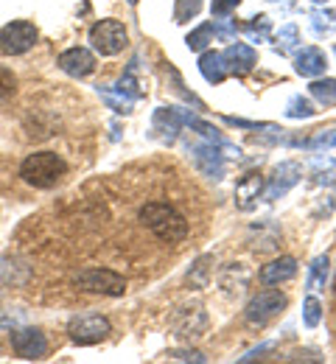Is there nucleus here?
Here are the masks:
<instances>
[{"label": "nucleus", "instance_id": "7", "mask_svg": "<svg viewBox=\"0 0 336 364\" xmlns=\"http://www.w3.org/2000/svg\"><path fill=\"white\" fill-rule=\"evenodd\" d=\"M109 331H112L109 319L101 314H85V317L70 319V325H67V333L76 345H96Z\"/></svg>", "mask_w": 336, "mask_h": 364}, {"label": "nucleus", "instance_id": "12", "mask_svg": "<svg viewBox=\"0 0 336 364\" xmlns=\"http://www.w3.org/2000/svg\"><path fill=\"white\" fill-rule=\"evenodd\" d=\"M300 177H303V168L297 163H281L275 168V174L269 177V185L264 188V199H269V202L281 199L283 193H288V188H294L300 182Z\"/></svg>", "mask_w": 336, "mask_h": 364}, {"label": "nucleus", "instance_id": "26", "mask_svg": "<svg viewBox=\"0 0 336 364\" xmlns=\"http://www.w3.org/2000/svg\"><path fill=\"white\" fill-rule=\"evenodd\" d=\"M320 319H323V303H320L314 294H308L305 303H303V322H305L308 328H317Z\"/></svg>", "mask_w": 336, "mask_h": 364}, {"label": "nucleus", "instance_id": "11", "mask_svg": "<svg viewBox=\"0 0 336 364\" xmlns=\"http://www.w3.org/2000/svg\"><path fill=\"white\" fill-rule=\"evenodd\" d=\"M56 65L67 73V76H76V79H85L96 70V53L87 50V48H67L65 53H59Z\"/></svg>", "mask_w": 336, "mask_h": 364}, {"label": "nucleus", "instance_id": "38", "mask_svg": "<svg viewBox=\"0 0 336 364\" xmlns=\"http://www.w3.org/2000/svg\"><path fill=\"white\" fill-rule=\"evenodd\" d=\"M334 294H336V280H334Z\"/></svg>", "mask_w": 336, "mask_h": 364}, {"label": "nucleus", "instance_id": "36", "mask_svg": "<svg viewBox=\"0 0 336 364\" xmlns=\"http://www.w3.org/2000/svg\"><path fill=\"white\" fill-rule=\"evenodd\" d=\"M230 127H241V129H266L269 124H255V121H244V118H224Z\"/></svg>", "mask_w": 336, "mask_h": 364}, {"label": "nucleus", "instance_id": "31", "mask_svg": "<svg viewBox=\"0 0 336 364\" xmlns=\"http://www.w3.org/2000/svg\"><path fill=\"white\" fill-rule=\"evenodd\" d=\"M311 20H314V31L320 37L323 34H331V28H334V11H314Z\"/></svg>", "mask_w": 336, "mask_h": 364}, {"label": "nucleus", "instance_id": "4", "mask_svg": "<svg viewBox=\"0 0 336 364\" xmlns=\"http://www.w3.org/2000/svg\"><path fill=\"white\" fill-rule=\"evenodd\" d=\"M126 28L118 20H98L90 28V46L96 48L101 56H115L126 48Z\"/></svg>", "mask_w": 336, "mask_h": 364}, {"label": "nucleus", "instance_id": "29", "mask_svg": "<svg viewBox=\"0 0 336 364\" xmlns=\"http://www.w3.org/2000/svg\"><path fill=\"white\" fill-rule=\"evenodd\" d=\"M236 23H230L227 17H219V20H213V37H219L222 43H233L236 40Z\"/></svg>", "mask_w": 336, "mask_h": 364}, {"label": "nucleus", "instance_id": "16", "mask_svg": "<svg viewBox=\"0 0 336 364\" xmlns=\"http://www.w3.org/2000/svg\"><path fill=\"white\" fill-rule=\"evenodd\" d=\"M264 188H266V182L261 174L241 177V182L236 185V205L241 210H252L258 205V196H264Z\"/></svg>", "mask_w": 336, "mask_h": 364}, {"label": "nucleus", "instance_id": "18", "mask_svg": "<svg viewBox=\"0 0 336 364\" xmlns=\"http://www.w3.org/2000/svg\"><path fill=\"white\" fill-rule=\"evenodd\" d=\"M297 274V261L294 258H275L272 264H266L264 269H261V283H266V286H275V283H286Z\"/></svg>", "mask_w": 336, "mask_h": 364}, {"label": "nucleus", "instance_id": "1", "mask_svg": "<svg viewBox=\"0 0 336 364\" xmlns=\"http://www.w3.org/2000/svg\"><path fill=\"white\" fill-rule=\"evenodd\" d=\"M138 219H141V225L146 230H151L166 244H180L188 235L185 216L177 208H171L168 202H146L141 208V213H138Z\"/></svg>", "mask_w": 336, "mask_h": 364}, {"label": "nucleus", "instance_id": "27", "mask_svg": "<svg viewBox=\"0 0 336 364\" xmlns=\"http://www.w3.org/2000/svg\"><path fill=\"white\" fill-rule=\"evenodd\" d=\"M202 11V0H177L174 6V23H188Z\"/></svg>", "mask_w": 336, "mask_h": 364}, {"label": "nucleus", "instance_id": "10", "mask_svg": "<svg viewBox=\"0 0 336 364\" xmlns=\"http://www.w3.org/2000/svg\"><path fill=\"white\" fill-rule=\"evenodd\" d=\"M174 328V336L180 339H199L205 331H207V314L202 311V306H193V309H180L177 317L171 322Z\"/></svg>", "mask_w": 336, "mask_h": 364}, {"label": "nucleus", "instance_id": "6", "mask_svg": "<svg viewBox=\"0 0 336 364\" xmlns=\"http://www.w3.org/2000/svg\"><path fill=\"white\" fill-rule=\"evenodd\" d=\"M286 309V294L278 291V289H266V291H258L249 303H246V322L252 325H266L272 317H278L281 311Z\"/></svg>", "mask_w": 336, "mask_h": 364}, {"label": "nucleus", "instance_id": "2", "mask_svg": "<svg viewBox=\"0 0 336 364\" xmlns=\"http://www.w3.org/2000/svg\"><path fill=\"white\" fill-rule=\"evenodd\" d=\"M65 174H67V163L56 151H34L20 166V177L34 188H43V191L53 188Z\"/></svg>", "mask_w": 336, "mask_h": 364}, {"label": "nucleus", "instance_id": "39", "mask_svg": "<svg viewBox=\"0 0 336 364\" xmlns=\"http://www.w3.org/2000/svg\"><path fill=\"white\" fill-rule=\"evenodd\" d=\"M334 50H336V46H334Z\"/></svg>", "mask_w": 336, "mask_h": 364}, {"label": "nucleus", "instance_id": "32", "mask_svg": "<svg viewBox=\"0 0 336 364\" xmlns=\"http://www.w3.org/2000/svg\"><path fill=\"white\" fill-rule=\"evenodd\" d=\"M336 146V129H323V132H317V135L311 137V143H308V149H334Z\"/></svg>", "mask_w": 336, "mask_h": 364}, {"label": "nucleus", "instance_id": "14", "mask_svg": "<svg viewBox=\"0 0 336 364\" xmlns=\"http://www.w3.org/2000/svg\"><path fill=\"white\" fill-rule=\"evenodd\" d=\"M325 68H328V56L314 46L303 48V50L294 56V70H297L300 76H305V79H317V76H323Z\"/></svg>", "mask_w": 336, "mask_h": 364}, {"label": "nucleus", "instance_id": "23", "mask_svg": "<svg viewBox=\"0 0 336 364\" xmlns=\"http://www.w3.org/2000/svg\"><path fill=\"white\" fill-rule=\"evenodd\" d=\"M314 115H317L314 104H311L308 98H303V95H294V98L286 104V118L300 121V118H314Z\"/></svg>", "mask_w": 336, "mask_h": 364}, {"label": "nucleus", "instance_id": "22", "mask_svg": "<svg viewBox=\"0 0 336 364\" xmlns=\"http://www.w3.org/2000/svg\"><path fill=\"white\" fill-rule=\"evenodd\" d=\"M135 70H138V56L132 59V68H129V70L121 76V82H118V87H115V90H121L126 98H132V101L143 95V90H141V82L135 79Z\"/></svg>", "mask_w": 336, "mask_h": 364}, {"label": "nucleus", "instance_id": "34", "mask_svg": "<svg viewBox=\"0 0 336 364\" xmlns=\"http://www.w3.org/2000/svg\"><path fill=\"white\" fill-rule=\"evenodd\" d=\"M239 6H241V0H213L210 11H213V17H230Z\"/></svg>", "mask_w": 336, "mask_h": 364}, {"label": "nucleus", "instance_id": "30", "mask_svg": "<svg viewBox=\"0 0 336 364\" xmlns=\"http://www.w3.org/2000/svg\"><path fill=\"white\" fill-rule=\"evenodd\" d=\"M17 90V76L9 68H0V104H6Z\"/></svg>", "mask_w": 336, "mask_h": 364}, {"label": "nucleus", "instance_id": "3", "mask_svg": "<svg viewBox=\"0 0 336 364\" xmlns=\"http://www.w3.org/2000/svg\"><path fill=\"white\" fill-rule=\"evenodd\" d=\"M73 286L79 291H87V294H104V297H121L126 291V280L112 269H82V272L73 274Z\"/></svg>", "mask_w": 336, "mask_h": 364}, {"label": "nucleus", "instance_id": "19", "mask_svg": "<svg viewBox=\"0 0 336 364\" xmlns=\"http://www.w3.org/2000/svg\"><path fill=\"white\" fill-rule=\"evenodd\" d=\"M308 90H311V95H314L323 107H334L336 104V79H328V76H325V79H314Z\"/></svg>", "mask_w": 336, "mask_h": 364}, {"label": "nucleus", "instance_id": "35", "mask_svg": "<svg viewBox=\"0 0 336 364\" xmlns=\"http://www.w3.org/2000/svg\"><path fill=\"white\" fill-rule=\"evenodd\" d=\"M269 350H275V342H264V345H258V348H252L246 356H241V362H255L261 353H269Z\"/></svg>", "mask_w": 336, "mask_h": 364}, {"label": "nucleus", "instance_id": "21", "mask_svg": "<svg viewBox=\"0 0 336 364\" xmlns=\"http://www.w3.org/2000/svg\"><path fill=\"white\" fill-rule=\"evenodd\" d=\"M328 267H331L328 255H317V258L311 261V267H308V280H305V286H308V289L325 286V280H328Z\"/></svg>", "mask_w": 336, "mask_h": 364}, {"label": "nucleus", "instance_id": "9", "mask_svg": "<svg viewBox=\"0 0 336 364\" xmlns=\"http://www.w3.org/2000/svg\"><path fill=\"white\" fill-rule=\"evenodd\" d=\"M188 151H191L193 157V166L205 177H210V180H222L224 177V157H222L219 146H213V143H193V146H188Z\"/></svg>", "mask_w": 336, "mask_h": 364}, {"label": "nucleus", "instance_id": "25", "mask_svg": "<svg viewBox=\"0 0 336 364\" xmlns=\"http://www.w3.org/2000/svg\"><path fill=\"white\" fill-rule=\"evenodd\" d=\"M188 48L191 50H205L207 48V43H213V23H205V26H199L196 31H191L188 34Z\"/></svg>", "mask_w": 336, "mask_h": 364}, {"label": "nucleus", "instance_id": "28", "mask_svg": "<svg viewBox=\"0 0 336 364\" xmlns=\"http://www.w3.org/2000/svg\"><path fill=\"white\" fill-rule=\"evenodd\" d=\"M297 26L294 23H288L281 28V34H278V53H291L294 48H297Z\"/></svg>", "mask_w": 336, "mask_h": 364}, {"label": "nucleus", "instance_id": "8", "mask_svg": "<svg viewBox=\"0 0 336 364\" xmlns=\"http://www.w3.org/2000/svg\"><path fill=\"white\" fill-rule=\"evenodd\" d=\"M11 348L23 359H43L48 353V339L40 328H20L11 331Z\"/></svg>", "mask_w": 336, "mask_h": 364}, {"label": "nucleus", "instance_id": "17", "mask_svg": "<svg viewBox=\"0 0 336 364\" xmlns=\"http://www.w3.org/2000/svg\"><path fill=\"white\" fill-rule=\"evenodd\" d=\"M199 70H202L205 82H210V85H222L230 76L227 62H224V53H219V50H205L199 56Z\"/></svg>", "mask_w": 336, "mask_h": 364}, {"label": "nucleus", "instance_id": "33", "mask_svg": "<svg viewBox=\"0 0 336 364\" xmlns=\"http://www.w3.org/2000/svg\"><path fill=\"white\" fill-rule=\"evenodd\" d=\"M166 356H168L171 362H196V364L207 362V356H202L199 350H168Z\"/></svg>", "mask_w": 336, "mask_h": 364}, {"label": "nucleus", "instance_id": "5", "mask_svg": "<svg viewBox=\"0 0 336 364\" xmlns=\"http://www.w3.org/2000/svg\"><path fill=\"white\" fill-rule=\"evenodd\" d=\"M34 43H37V28L28 20H11L0 31V50L6 56H20V53L31 50Z\"/></svg>", "mask_w": 336, "mask_h": 364}, {"label": "nucleus", "instance_id": "37", "mask_svg": "<svg viewBox=\"0 0 336 364\" xmlns=\"http://www.w3.org/2000/svg\"><path fill=\"white\" fill-rule=\"evenodd\" d=\"M9 325H14V319H9V317H0V328H9Z\"/></svg>", "mask_w": 336, "mask_h": 364}, {"label": "nucleus", "instance_id": "20", "mask_svg": "<svg viewBox=\"0 0 336 364\" xmlns=\"http://www.w3.org/2000/svg\"><path fill=\"white\" fill-rule=\"evenodd\" d=\"M244 34H246L252 43H264V40H269V34H272V20H269L266 14H258V17H252V20L244 26Z\"/></svg>", "mask_w": 336, "mask_h": 364}, {"label": "nucleus", "instance_id": "15", "mask_svg": "<svg viewBox=\"0 0 336 364\" xmlns=\"http://www.w3.org/2000/svg\"><path fill=\"white\" fill-rule=\"evenodd\" d=\"M151 127L154 132H160V137L166 143H174L180 135V127H183V118H180V109L177 107H160L151 118Z\"/></svg>", "mask_w": 336, "mask_h": 364}, {"label": "nucleus", "instance_id": "40", "mask_svg": "<svg viewBox=\"0 0 336 364\" xmlns=\"http://www.w3.org/2000/svg\"><path fill=\"white\" fill-rule=\"evenodd\" d=\"M0 350H3V348H0Z\"/></svg>", "mask_w": 336, "mask_h": 364}, {"label": "nucleus", "instance_id": "13", "mask_svg": "<svg viewBox=\"0 0 336 364\" xmlns=\"http://www.w3.org/2000/svg\"><path fill=\"white\" fill-rule=\"evenodd\" d=\"M224 62H227V70L230 73L246 76L258 65V53H255V48L246 46V43H230L227 50H224Z\"/></svg>", "mask_w": 336, "mask_h": 364}, {"label": "nucleus", "instance_id": "24", "mask_svg": "<svg viewBox=\"0 0 336 364\" xmlns=\"http://www.w3.org/2000/svg\"><path fill=\"white\" fill-rule=\"evenodd\" d=\"M98 95L107 101V107L109 109H115V112H124V115H129L132 112V98H126L124 92L118 90V95H112V92L107 90V87H98Z\"/></svg>", "mask_w": 336, "mask_h": 364}]
</instances>
